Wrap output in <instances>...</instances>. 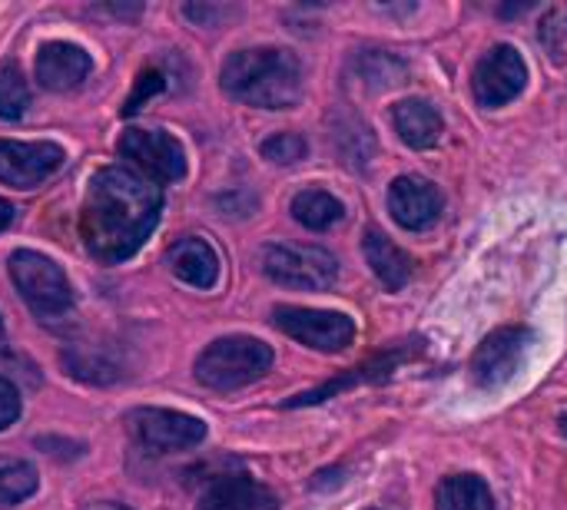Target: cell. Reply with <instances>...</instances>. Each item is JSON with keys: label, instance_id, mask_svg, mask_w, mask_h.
Instances as JSON below:
<instances>
[{"label": "cell", "instance_id": "obj_1", "mask_svg": "<svg viewBox=\"0 0 567 510\" xmlns=\"http://www.w3.org/2000/svg\"><path fill=\"white\" fill-rule=\"evenodd\" d=\"M163 196L153 183L123 166H106L90 179L80 232L93 259L113 266L130 259L156 229Z\"/></svg>", "mask_w": 567, "mask_h": 510}, {"label": "cell", "instance_id": "obj_2", "mask_svg": "<svg viewBox=\"0 0 567 510\" xmlns=\"http://www.w3.org/2000/svg\"><path fill=\"white\" fill-rule=\"evenodd\" d=\"M223 90L259 110H289L302 96V66L296 53L279 46H252L236 50L219 73Z\"/></svg>", "mask_w": 567, "mask_h": 510}, {"label": "cell", "instance_id": "obj_3", "mask_svg": "<svg viewBox=\"0 0 567 510\" xmlns=\"http://www.w3.org/2000/svg\"><path fill=\"white\" fill-rule=\"evenodd\" d=\"M7 269L20 299L43 325H63L73 315V289L53 259L33 249H17L7 259Z\"/></svg>", "mask_w": 567, "mask_h": 510}, {"label": "cell", "instance_id": "obj_4", "mask_svg": "<svg viewBox=\"0 0 567 510\" xmlns=\"http://www.w3.org/2000/svg\"><path fill=\"white\" fill-rule=\"evenodd\" d=\"M272 368V348L249 335L216 339L196 358V382L213 392H236L259 382Z\"/></svg>", "mask_w": 567, "mask_h": 510}, {"label": "cell", "instance_id": "obj_5", "mask_svg": "<svg viewBox=\"0 0 567 510\" xmlns=\"http://www.w3.org/2000/svg\"><path fill=\"white\" fill-rule=\"evenodd\" d=\"M262 269L272 282L289 289H329L339 279V262L322 246H296V242H276L262 252Z\"/></svg>", "mask_w": 567, "mask_h": 510}, {"label": "cell", "instance_id": "obj_6", "mask_svg": "<svg viewBox=\"0 0 567 510\" xmlns=\"http://www.w3.org/2000/svg\"><path fill=\"white\" fill-rule=\"evenodd\" d=\"M272 325L282 329L289 339L316 348V352H342L355 339V322L342 312L322 309H299V305H276Z\"/></svg>", "mask_w": 567, "mask_h": 510}, {"label": "cell", "instance_id": "obj_7", "mask_svg": "<svg viewBox=\"0 0 567 510\" xmlns=\"http://www.w3.org/2000/svg\"><path fill=\"white\" fill-rule=\"evenodd\" d=\"M535 345V332L525 325H512V329H498L492 332L475 358H472V378L478 388H502L505 382H512L518 375V368L525 365L528 352Z\"/></svg>", "mask_w": 567, "mask_h": 510}, {"label": "cell", "instance_id": "obj_8", "mask_svg": "<svg viewBox=\"0 0 567 510\" xmlns=\"http://www.w3.org/2000/svg\"><path fill=\"white\" fill-rule=\"evenodd\" d=\"M126 421L133 438L153 455L189 451L206 438V425L199 418L169 408H136Z\"/></svg>", "mask_w": 567, "mask_h": 510}, {"label": "cell", "instance_id": "obj_9", "mask_svg": "<svg viewBox=\"0 0 567 510\" xmlns=\"http://www.w3.org/2000/svg\"><path fill=\"white\" fill-rule=\"evenodd\" d=\"M120 156L156 183H179L186 176V149L163 129H126L120 136Z\"/></svg>", "mask_w": 567, "mask_h": 510}, {"label": "cell", "instance_id": "obj_10", "mask_svg": "<svg viewBox=\"0 0 567 510\" xmlns=\"http://www.w3.org/2000/svg\"><path fill=\"white\" fill-rule=\"evenodd\" d=\"M525 83H528V66H525L522 53L508 43L492 46L472 73V90L482 106L512 103L525 90Z\"/></svg>", "mask_w": 567, "mask_h": 510}, {"label": "cell", "instance_id": "obj_11", "mask_svg": "<svg viewBox=\"0 0 567 510\" xmlns=\"http://www.w3.org/2000/svg\"><path fill=\"white\" fill-rule=\"evenodd\" d=\"M63 149L56 143H17L0 139V183L13 189H37L63 166Z\"/></svg>", "mask_w": 567, "mask_h": 510}, {"label": "cell", "instance_id": "obj_12", "mask_svg": "<svg viewBox=\"0 0 567 510\" xmlns=\"http://www.w3.org/2000/svg\"><path fill=\"white\" fill-rule=\"evenodd\" d=\"M442 206H445L442 192L435 189V183L422 176H399L389 186V212L409 232H422L435 226V219L442 216Z\"/></svg>", "mask_w": 567, "mask_h": 510}, {"label": "cell", "instance_id": "obj_13", "mask_svg": "<svg viewBox=\"0 0 567 510\" xmlns=\"http://www.w3.org/2000/svg\"><path fill=\"white\" fill-rule=\"evenodd\" d=\"M93 70V60L83 46L66 43V40H50L40 46L37 60H33V73L40 80L43 90L53 93H66L73 86H80Z\"/></svg>", "mask_w": 567, "mask_h": 510}, {"label": "cell", "instance_id": "obj_14", "mask_svg": "<svg viewBox=\"0 0 567 510\" xmlns=\"http://www.w3.org/2000/svg\"><path fill=\"white\" fill-rule=\"evenodd\" d=\"M166 266L179 282H186L193 289H213L219 282V256H216V249L209 242H203V239H193V236L169 246Z\"/></svg>", "mask_w": 567, "mask_h": 510}, {"label": "cell", "instance_id": "obj_15", "mask_svg": "<svg viewBox=\"0 0 567 510\" xmlns=\"http://www.w3.org/2000/svg\"><path fill=\"white\" fill-rule=\"evenodd\" d=\"M196 510H279V498L252 478H219L206 488Z\"/></svg>", "mask_w": 567, "mask_h": 510}, {"label": "cell", "instance_id": "obj_16", "mask_svg": "<svg viewBox=\"0 0 567 510\" xmlns=\"http://www.w3.org/2000/svg\"><path fill=\"white\" fill-rule=\"evenodd\" d=\"M412 355H415V348L395 345L392 352H385V355H379V358L365 362L362 368H352L349 375H342V378H336V382H326V385H319V388H312V392H306V395H296V398H292V402H286V405H289V408L319 405V402H326V398H332V395H339V392H346V388H352V385L389 378V375H392L405 358H412Z\"/></svg>", "mask_w": 567, "mask_h": 510}, {"label": "cell", "instance_id": "obj_17", "mask_svg": "<svg viewBox=\"0 0 567 510\" xmlns=\"http://www.w3.org/2000/svg\"><path fill=\"white\" fill-rule=\"evenodd\" d=\"M392 123H395V133L402 136V143L415 146V149H429L442 139V113L425 103V100H402L395 110H392Z\"/></svg>", "mask_w": 567, "mask_h": 510}, {"label": "cell", "instance_id": "obj_18", "mask_svg": "<svg viewBox=\"0 0 567 510\" xmlns=\"http://www.w3.org/2000/svg\"><path fill=\"white\" fill-rule=\"evenodd\" d=\"M362 249H365V259H369L372 272L382 279V285L389 292H399L412 279V259L382 229H365Z\"/></svg>", "mask_w": 567, "mask_h": 510}, {"label": "cell", "instance_id": "obj_19", "mask_svg": "<svg viewBox=\"0 0 567 510\" xmlns=\"http://www.w3.org/2000/svg\"><path fill=\"white\" fill-rule=\"evenodd\" d=\"M435 510H495V498L482 478L452 475L435 491Z\"/></svg>", "mask_w": 567, "mask_h": 510}, {"label": "cell", "instance_id": "obj_20", "mask_svg": "<svg viewBox=\"0 0 567 510\" xmlns=\"http://www.w3.org/2000/svg\"><path fill=\"white\" fill-rule=\"evenodd\" d=\"M342 216H346V206L332 192H326V189H302L292 199V219L299 226L312 229V232L332 229Z\"/></svg>", "mask_w": 567, "mask_h": 510}, {"label": "cell", "instance_id": "obj_21", "mask_svg": "<svg viewBox=\"0 0 567 510\" xmlns=\"http://www.w3.org/2000/svg\"><path fill=\"white\" fill-rule=\"evenodd\" d=\"M63 365L73 378H83V382H93V385H110L120 378L116 365H110L103 358V352H93V348H66L63 352Z\"/></svg>", "mask_w": 567, "mask_h": 510}, {"label": "cell", "instance_id": "obj_22", "mask_svg": "<svg viewBox=\"0 0 567 510\" xmlns=\"http://www.w3.org/2000/svg\"><path fill=\"white\" fill-rule=\"evenodd\" d=\"M359 76H362V83H369L372 90H389V86L402 83L405 63L395 60V56L385 53V50H372V53H362V56H359Z\"/></svg>", "mask_w": 567, "mask_h": 510}, {"label": "cell", "instance_id": "obj_23", "mask_svg": "<svg viewBox=\"0 0 567 510\" xmlns=\"http://www.w3.org/2000/svg\"><path fill=\"white\" fill-rule=\"evenodd\" d=\"M30 106V86L17 63H0V116L20 119Z\"/></svg>", "mask_w": 567, "mask_h": 510}, {"label": "cell", "instance_id": "obj_24", "mask_svg": "<svg viewBox=\"0 0 567 510\" xmlns=\"http://www.w3.org/2000/svg\"><path fill=\"white\" fill-rule=\"evenodd\" d=\"M37 491V471L30 465H3L0 468V510L17 508Z\"/></svg>", "mask_w": 567, "mask_h": 510}, {"label": "cell", "instance_id": "obj_25", "mask_svg": "<svg viewBox=\"0 0 567 510\" xmlns=\"http://www.w3.org/2000/svg\"><path fill=\"white\" fill-rule=\"evenodd\" d=\"M538 40L555 63L567 60V7H551L538 23Z\"/></svg>", "mask_w": 567, "mask_h": 510}, {"label": "cell", "instance_id": "obj_26", "mask_svg": "<svg viewBox=\"0 0 567 510\" xmlns=\"http://www.w3.org/2000/svg\"><path fill=\"white\" fill-rule=\"evenodd\" d=\"M259 153L269 159V163H279V166H292L299 159H306L309 153V143L299 136V133H276L269 139H262Z\"/></svg>", "mask_w": 567, "mask_h": 510}, {"label": "cell", "instance_id": "obj_27", "mask_svg": "<svg viewBox=\"0 0 567 510\" xmlns=\"http://www.w3.org/2000/svg\"><path fill=\"white\" fill-rule=\"evenodd\" d=\"M163 86H166V83H163V73H159V70H153V66H150V70H143V73H140V80H136L133 96H130V100H126V106H123V116L136 113V110H140L150 96H156Z\"/></svg>", "mask_w": 567, "mask_h": 510}, {"label": "cell", "instance_id": "obj_28", "mask_svg": "<svg viewBox=\"0 0 567 510\" xmlns=\"http://www.w3.org/2000/svg\"><path fill=\"white\" fill-rule=\"evenodd\" d=\"M183 13L199 23V27H219L226 17H236V7H219V3H186Z\"/></svg>", "mask_w": 567, "mask_h": 510}, {"label": "cell", "instance_id": "obj_29", "mask_svg": "<svg viewBox=\"0 0 567 510\" xmlns=\"http://www.w3.org/2000/svg\"><path fill=\"white\" fill-rule=\"evenodd\" d=\"M17 418H20V392L7 378H0V431H7Z\"/></svg>", "mask_w": 567, "mask_h": 510}, {"label": "cell", "instance_id": "obj_30", "mask_svg": "<svg viewBox=\"0 0 567 510\" xmlns=\"http://www.w3.org/2000/svg\"><path fill=\"white\" fill-rule=\"evenodd\" d=\"M37 448H43V455L63 458V461H70V458H76V455L83 451V445H76V441H63V438H37Z\"/></svg>", "mask_w": 567, "mask_h": 510}, {"label": "cell", "instance_id": "obj_31", "mask_svg": "<svg viewBox=\"0 0 567 510\" xmlns=\"http://www.w3.org/2000/svg\"><path fill=\"white\" fill-rule=\"evenodd\" d=\"M10 219H13V209H10V202H3V199H0V232L10 226Z\"/></svg>", "mask_w": 567, "mask_h": 510}, {"label": "cell", "instance_id": "obj_32", "mask_svg": "<svg viewBox=\"0 0 567 510\" xmlns=\"http://www.w3.org/2000/svg\"><path fill=\"white\" fill-rule=\"evenodd\" d=\"M525 10H532V3H518V7H502V13H505V17H515V13H525Z\"/></svg>", "mask_w": 567, "mask_h": 510}, {"label": "cell", "instance_id": "obj_33", "mask_svg": "<svg viewBox=\"0 0 567 510\" xmlns=\"http://www.w3.org/2000/svg\"><path fill=\"white\" fill-rule=\"evenodd\" d=\"M90 510H126V508H120V504H93Z\"/></svg>", "mask_w": 567, "mask_h": 510}, {"label": "cell", "instance_id": "obj_34", "mask_svg": "<svg viewBox=\"0 0 567 510\" xmlns=\"http://www.w3.org/2000/svg\"><path fill=\"white\" fill-rule=\"evenodd\" d=\"M0 348H3V325H0Z\"/></svg>", "mask_w": 567, "mask_h": 510}, {"label": "cell", "instance_id": "obj_35", "mask_svg": "<svg viewBox=\"0 0 567 510\" xmlns=\"http://www.w3.org/2000/svg\"><path fill=\"white\" fill-rule=\"evenodd\" d=\"M561 428H565V431H567V415H565V418H561Z\"/></svg>", "mask_w": 567, "mask_h": 510}]
</instances>
